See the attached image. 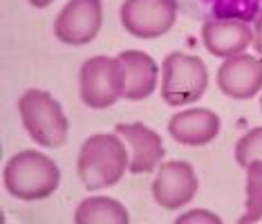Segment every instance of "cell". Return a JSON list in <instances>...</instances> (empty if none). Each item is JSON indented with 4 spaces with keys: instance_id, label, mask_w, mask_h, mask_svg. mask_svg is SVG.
I'll return each instance as SVG.
<instances>
[{
    "instance_id": "cell-1",
    "label": "cell",
    "mask_w": 262,
    "mask_h": 224,
    "mask_svg": "<svg viewBox=\"0 0 262 224\" xmlns=\"http://www.w3.org/2000/svg\"><path fill=\"white\" fill-rule=\"evenodd\" d=\"M130 166L123 141L117 135H92L83 141L76 170L88 191L115 186Z\"/></svg>"
},
{
    "instance_id": "cell-2",
    "label": "cell",
    "mask_w": 262,
    "mask_h": 224,
    "mask_svg": "<svg viewBox=\"0 0 262 224\" xmlns=\"http://www.w3.org/2000/svg\"><path fill=\"white\" fill-rule=\"evenodd\" d=\"M58 182H61L58 166L36 150L16 152L5 166V188L25 202L50 197L58 188Z\"/></svg>"
},
{
    "instance_id": "cell-3",
    "label": "cell",
    "mask_w": 262,
    "mask_h": 224,
    "mask_svg": "<svg viewBox=\"0 0 262 224\" xmlns=\"http://www.w3.org/2000/svg\"><path fill=\"white\" fill-rule=\"evenodd\" d=\"M20 121L36 144L58 148L68 139L70 123L61 103L45 90H27L18 101Z\"/></svg>"
},
{
    "instance_id": "cell-4",
    "label": "cell",
    "mask_w": 262,
    "mask_h": 224,
    "mask_svg": "<svg viewBox=\"0 0 262 224\" xmlns=\"http://www.w3.org/2000/svg\"><path fill=\"white\" fill-rule=\"evenodd\" d=\"M208 85V72L204 61L198 56L172 52L162 63V99L168 105L195 103L202 99Z\"/></svg>"
},
{
    "instance_id": "cell-5",
    "label": "cell",
    "mask_w": 262,
    "mask_h": 224,
    "mask_svg": "<svg viewBox=\"0 0 262 224\" xmlns=\"http://www.w3.org/2000/svg\"><path fill=\"white\" fill-rule=\"evenodd\" d=\"M81 99L88 108L103 110L117 103L123 97L126 87V72L119 58L110 56H92L81 65L79 74Z\"/></svg>"
},
{
    "instance_id": "cell-6",
    "label": "cell",
    "mask_w": 262,
    "mask_h": 224,
    "mask_svg": "<svg viewBox=\"0 0 262 224\" xmlns=\"http://www.w3.org/2000/svg\"><path fill=\"white\" fill-rule=\"evenodd\" d=\"M177 0H123L121 25L135 38L164 36L177 20Z\"/></svg>"
},
{
    "instance_id": "cell-7",
    "label": "cell",
    "mask_w": 262,
    "mask_h": 224,
    "mask_svg": "<svg viewBox=\"0 0 262 224\" xmlns=\"http://www.w3.org/2000/svg\"><path fill=\"white\" fill-rule=\"evenodd\" d=\"M103 23L101 0H70L56 16L54 36L65 45H85L94 40Z\"/></svg>"
},
{
    "instance_id": "cell-8",
    "label": "cell",
    "mask_w": 262,
    "mask_h": 224,
    "mask_svg": "<svg viewBox=\"0 0 262 224\" xmlns=\"http://www.w3.org/2000/svg\"><path fill=\"white\" fill-rule=\"evenodd\" d=\"M195 193H198V177L188 162L175 159L159 166V173L152 182V197L162 209H180L195 197Z\"/></svg>"
},
{
    "instance_id": "cell-9",
    "label": "cell",
    "mask_w": 262,
    "mask_h": 224,
    "mask_svg": "<svg viewBox=\"0 0 262 224\" xmlns=\"http://www.w3.org/2000/svg\"><path fill=\"white\" fill-rule=\"evenodd\" d=\"M217 85L231 99H251L262 90V61L249 54L231 56L217 70Z\"/></svg>"
},
{
    "instance_id": "cell-10",
    "label": "cell",
    "mask_w": 262,
    "mask_h": 224,
    "mask_svg": "<svg viewBox=\"0 0 262 224\" xmlns=\"http://www.w3.org/2000/svg\"><path fill=\"white\" fill-rule=\"evenodd\" d=\"M115 130L133 150L128 166L130 173L133 175L152 173L164 157L162 137L148 126H144V123H119V126H115Z\"/></svg>"
},
{
    "instance_id": "cell-11",
    "label": "cell",
    "mask_w": 262,
    "mask_h": 224,
    "mask_svg": "<svg viewBox=\"0 0 262 224\" xmlns=\"http://www.w3.org/2000/svg\"><path fill=\"white\" fill-rule=\"evenodd\" d=\"M202 40L213 56L231 58L237 56L253 43V32L249 23L237 18L206 20L202 25Z\"/></svg>"
},
{
    "instance_id": "cell-12",
    "label": "cell",
    "mask_w": 262,
    "mask_h": 224,
    "mask_svg": "<svg viewBox=\"0 0 262 224\" xmlns=\"http://www.w3.org/2000/svg\"><path fill=\"white\" fill-rule=\"evenodd\" d=\"M220 117L206 108H190L177 112L168 121V132L177 144L184 146H206L217 137Z\"/></svg>"
},
{
    "instance_id": "cell-13",
    "label": "cell",
    "mask_w": 262,
    "mask_h": 224,
    "mask_svg": "<svg viewBox=\"0 0 262 224\" xmlns=\"http://www.w3.org/2000/svg\"><path fill=\"white\" fill-rule=\"evenodd\" d=\"M126 72V87H123V99L128 101H141L148 99L157 87V63L152 61L146 52L126 50L117 56Z\"/></svg>"
},
{
    "instance_id": "cell-14",
    "label": "cell",
    "mask_w": 262,
    "mask_h": 224,
    "mask_svg": "<svg viewBox=\"0 0 262 224\" xmlns=\"http://www.w3.org/2000/svg\"><path fill=\"white\" fill-rule=\"evenodd\" d=\"M177 7L184 14L202 18L204 23L222 18H237L249 23L260 16L262 0H177Z\"/></svg>"
},
{
    "instance_id": "cell-15",
    "label": "cell",
    "mask_w": 262,
    "mask_h": 224,
    "mask_svg": "<svg viewBox=\"0 0 262 224\" xmlns=\"http://www.w3.org/2000/svg\"><path fill=\"white\" fill-rule=\"evenodd\" d=\"M128 211L112 197H88L74 213L76 224H128Z\"/></svg>"
},
{
    "instance_id": "cell-16",
    "label": "cell",
    "mask_w": 262,
    "mask_h": 224,
    "mask_svg": "<svg viewBox=\"0 0 262 224\" xmlns=\"http://www.w3.org/2000/svg\"><path fill=\"white\" fill-rule=\"evenodd\" d=\"M262 220V159H253L247 166V211L242 224Z\"/></svg>"
},
{
    "instance_id": "cell-17",
    "label": "cell",
    "mask_w": 262,
    "mask_h": 224,
    "mask_svg": "<svg viewBox=\"0 0 262 224\" xmlns=\"http://www.w3.org/2000/svg\"><path fill=\"white\" fill-rule=\"evenodd\" d=\"M253 159H262V128L249 130L235 144V162L242 168H247Z\"/></svg>"
},
{
    "instance_id": "cell-18",
    "label": "cell",
    "mask_w": 262,
    "mask_h": 224,
    "mask_svg": "<svg viewBox=\"0 0 262 224\" xmlns=\"http://www.w3.org/2000/svg\"><path fill=\"white\" fill-rule=\"evenodd\" d=\"M195 220H206V222H215V224H220L222 220H220L217 215H213V213H206V211H190V213H186V215H182L180 220V224H184V222H195Z\"/></svg>"
},
{
    "instance_id": "cell-19",
    "label": "cell",
    "mask_w": 262,
    "mask_h": 224,
    "mask_svg": "<svg viewBox=\"0 0 262 224\" xmlns=\"http://www.w3.org/2000/svg\"><path fill=\"white\" fill-rule=\"evenodd\" d=\"M253 47L258 54H262V14L255 18V29H253Z\"/></svg>"
},
{
    "instance_id": "cell-20",
    "label": "cell",
    "mask_w": 262,
    "mask_h": 224,
    "mask_svg": "<svg viewBox=\"0 0 262 224\" xmlns=\"http://www.w3.org/2000/svg\"><path fill=\"white\" fill-rule=\"evenodd\" d=\"M54 3V0H29V5H34V7L43 9V7H50V5Z\"/></svg>"
},
{
    "instance_id": "cell-21",
    "label": "cell",
    "mask_w": 262,
    "mask_h": 224,
    "mask_svg": "<svg viewBox=\"0 0 262 224\" xmlns=\"http://www.w3.org/2000/svg\"><path fill=\"white\" fill-rule=\"evenodd\" d=\"M260 110H262V99H260Z\"/></svg>"
}]
</instances>
